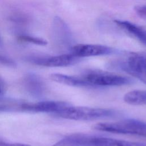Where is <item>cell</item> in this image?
<instances>
[{"label": "cell", "instance_id": "9c48e42d", "mask_svg": "<svg viewBox=\"0 0 146 146\" xmlns=\"http://www.w3.org/2000/svg\"><path fill=\"white\" fill-rule=\"evenodd\" d=\"M88 146H146V144L123 140L91 135L88 140Z\"/></svg>", "mask_w": 146, "mask_h": 146}, {"label": "cell", "instance_id": "8fae6325", "mask_svg": "<svg viewBox=\"0 0 146 146\" xmlns=\"http://www.w3.org/2000/svg\"><path fill=\"white\" fill-rule=\"evenodd\" d=\"M50 78L52 80L60 84L64 85L84 87V88H92L90 84H89L82 76H73L63 74L54 73L50 75Z\"/></svg>", "mask_w": 146, "mask_h": 146}, {"label": "cell", "instance_id": "277c9868", "mask_svg": "<svg viewBox=\"0 0 146 146\" xmlns=\"http://www.w3.org/2000/svg\"><path fill=\"white\" fill-rule=\"evenodd\" d=\"M121 70L146 84V52L129 53L117 62Z\"/></svg>", "mask_w": 146, "mask_h": 146}, {"label": "cell", "instance_id": "3957f363", "mask_svg": "<svg viewBox=\"0 0 146 146\" xmlns=\"http://www.w3.org/2000/svg\"><path fill=\"white\" fill-rule=\"evenodd\" d=\"M94 129L110 133L146 136V122L135 119H125L116 122L99 123Z\"/></svg>", "mask_w": 146, "mask_h": 146}, {"label": "cell", "instance_id": "2e32d148", "mask_svg": "<svg viewBox=\"0 0 146 146\" xmlns=\"http://www.w3.org/2000/svg\"><path fill=\"white\" fill-rule=\"evenodd\" d=\"M137 14L141 17L146 18V5H138L135 8Z\"/></svg>", "mask_w": 146, "mask_h": 146}, {"label": "cell", "instance_id": "30bf717a", "mask_svg": "<svg viewBox=\"0 0 146 146\" xmlns=\"http://www.w3.org/2000/svg\"><path fill=\"white\" fill-rule=\"evenodd\" d=\"M53 37L55 40L63 44L70 42L72 39L71 31L65 22L59 17L54 18L52 23Z\"/></svg>", "mask_w": 146, "mask_h": 146}, {"label": "cell", "instance_id": "8992f818", "mask_svg": "<svg viewBox=\"0 0 146 146\" xmlns=\"http://www.w3.org/2000/svg\"><path fill=\"white\" fill-rule=\"evenodd\" d=\"M26 61L38 66L50 67H65L78 62L80 58L71 53L54 56L30 55L25 58Z\"/></svg>", "mask_w": 146, "mask_h": 146}, {"label": "cell", "instance_id": "ba28073f", "mask_svg": "<svg viewBox=\"0 0 146 146\" xmlns=\"http://www.w3.org/2000/svg\"><path fill=\"white\" fill-rule=\"evenodd\" d=\"M25 89L31 96L36 98L42 96L45 91V86L41 78L35 74L29 73L23 78Z\"/></svg>", "mask_w": 146, "mask_h": 146}, {"label": "cell", "instance_id": "52a82bcc", "mask_svg": "<svg viewBox=\"0 0 146 146\" xmlns=\"http://www.w3.org/2000/svg\"><path fill=\"white\" fill-rule=\"evenodd\" d=\"M114 52L115 50L112 48L100 44H79L71 48V53L79 58L109 55Z\"/></svg>", "mask_w": 146, "mask_h": 146}, {"label": "cell", "instance_id": "ac0fdd59", "mask_svg": "<svg viewBox=\"0 0 146 146\" xmlns=\"http://www.w3.org/2000/svg\"><path fill=\"white\" fill-rule=\"evenodd\" d=\"M6 90V86L5 81L0 76V95L3 94Z\"/></svg>", "mask_w": 146, "mask_h": 146}, {"label": "cell", "instance_id": "9a60e30c", "mask_svg": "<svg viewBox=\"0 0 146 146\" xmlns=\"http://www.w3.org/2000/svg\"><path fill=\"white\" fill-rule=\"evenodd\" d=\"M0 64L10 67H14L16 66V63L13 60L1 55H0Z\"/></svg>", "mask_w": 146, "mask_h": 146}, {"label": "cell", "instance_id": "7a4b0ae2", "mask_svg": "<svg viewBox=\"0 0 146 146\" xmlns=\"http://www.w3.org/2000/svg\"><path fill=\"white\" fill-rule=\"evenodd\" d=\"M80 76L92 88L123 86L133 83L129 77L99 70H88Z\"/></svg>", "mask_w": 146, "mask_h": 146}, {"label": "cell", "instance_id": "4fadbf2b", "mask_svg": "<svg viewBox=\"0 0 146 146\" xmlns=\"http://www.w3.org/2000/svg\"><path fill=\"white\" fill-rule=\"evenodd\" d=\"M124 100L131 105H146V90H133L124 96Z\"/></svg>", "mask_w": 146, "mask_h": 146}, {"label": "cell", "instance_id": "e0dca14e", "mask_svg": "<svg viewBox=\"0 0 146 146\" xmlns=\"http://www.w3.org/2000/svg\"><path fill=\"white\" fill-rule=\"evenodd\" d=\"M0 146H31V145L28 144H22V143H7V142L0 140Z\"/></svg>", "mask_w": 146, "mask_h": 146}, {"label": "cell", "instance_id": "7c38bea8", "mask_svg": "<svg viewBox=\"0 0 146 146\" xmlns=\"http://www.w3.org/2000/svg\"><path fill=\"white\" fill-rule=\"evenodd\" d=\"M115 23L146 46V30L130 22L116 19Z\"/></svg>", "mask_w": 146, "mask_h": 146}, {"label": "cell", "instance_id": "5b68a950", "mask_svg": "<svg viewBox=\"0 0 146 146\" xmlns=\"http://www.w3.org/2000/svg\"><path fill=\"white\" fill-rule=\"evenodd\" d=\"M70 103L59 101H43L35 103H22L10 105V111H26L30 112L50 113L54 115L60 112Z\"/></svg>", "mask_w": 146, "mask_h": 146}, {"label": "cell", "instance_id": "5bb4252c", "mask_svg": "<svg viewBox=\"0 0 146 146\" xmlns=\"http://www.w3.org/2000/svg\"><path fill=\"white\" fill-rule=\"evenodd\" d=\"M18 39L20 41L24 42H28L30 43H33L40 46H45L47 44V42L44 39L38 37L33 36L29 35L22 34L18 36Z\"/></svg>", "mask_w": 146, "mask_h": 146}, {"label": "cell", "instance_id": "d6986e66", "mask_svg": "<svg viewBox=\"0 0 146 146\" xmlns=\"http://www.w3.org/2000/svg\"><path fill=\"white\" fill-rule=\"evenodd\" d=\"M2 44H3V43H2V39L1 36V35H0V46H1Z\"/></svg>", "mask_w": 146, "mask_h": 146}, {"label": "cell", "instance_id": "6da1fadb", "mask_svg": "<svg viewBox=\"0 0 146 146\" xmlns=\"http://www.w3.org/2000/svg\"><path fill=\"white\" fill-rule=\"evenodd\" d=\"M116 112L112 110L87 107H73L70 105L55 116L74 120H94L115 116Z\"/></svg>", "mask_w": 146, "mask_h": 146}]
</instances>
